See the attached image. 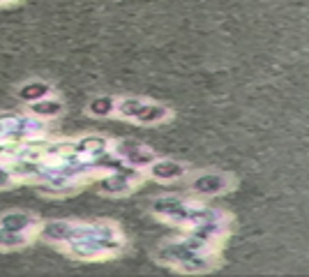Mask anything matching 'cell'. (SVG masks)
Masks as SVG:
<instances>
[{
    "label": "cell",
    "mask_w": 309,
    "mask_h": 277,
    "mask_svg": "<svg viewBox=\"0 0 309 277\" xmlns=\"http://www.w3.org/2000/svg\"><path fill=\"white\" fill-rule=\"evenodd\" d=\"M35 224V219L26 213H9L5 217L0 219V226L5 231H28V226Z\"/></svg>",
    "instance_id": "1"
},
{
    "label": "cell",
    "mask_w": 309,
    "mask_h": 277,
    "mask_svg": "<svg viewBox=\"0 0 309 277\" xmlns=\"http://www.w3.org/2000/svg\"><path fill=\"white\" fill-rule=\"evenodd\" d=\"M42 233L46 238H56V240H65L74 236V226L67 224V222H49V224L42 226Z\"/></svg>",
    "instance_id": "2"
},
{
    "label": "cell",
    "mask_w": 309,
    "mask_h": 277,
    "mask_svg": "<svg viewBox=\"0 0 309 277\" xmlns=\"http://www.w3.org/2000/svg\"><path fill=\"white\" fill-rule=\"evenodd\" d=\"M46 92H49V86L46 83H28V86H23L19 90V97L26 99V102H37L39 97H44Z\"/></svg>",
    "instance_id": "3"
},
{
    "label": "cell",
    "mask_w": 309,
    "mask_h": 277,
    "mask_svg": "<svg viewBox=\"0 0 309 277\" xmlns=\"http://www.w3.org/2000/svg\"><path fill=\"white\" fill-rule=\"evenodd\" d=\"M30 109L37 116H56V113H60L62 104L56 99H37V102H30Z\"/></svg>",
    "instance_id": "4"
},
{
    "label": "cell",
    "mask_w": 309,
    "mask_h": 277,
    "mask_svg": "<svg viewBox=\"0 0 309 277\" xmlns=\"http://www.w3.org/2000/svg\"><path fill=\"white\" fill-rule=\"evenodd\" d=\"M28 243V236H23V231H0V247H19V245H26Z\"/></svg>",
    "instance_id": "5"
},
{
    "label": "cell",
    "mask_w": 309,
    "mask_h": 277,
    "mask_svg": "<svg viewBox=\"0 0 309 277\" xmlns=\"http://www.w3.org/2000/svg\"><path fill=\"white\" fill-rule=\"evenodd\" d=\"M113 111V102H111V99H97V102H92L90 104V113H99V116H102V113H111Z\"/></svg>",
    "instance_id": "6"
},
{
    "label": "cell",
    "mask_w": 309,
    "mask_h": 277,
    "mask_svg": "<svg viewBox=\"0 0 309 277\" xmlns=\"http://www.w3.org/2000/svg\"><path fill=\"white\" fill-rule=\"evenodd\" d=\"M9 183H12V173L7 169H0V187H7Z\"/></svg>",
    "instance_id": "7"
},
{
    "label": "cell",
    "mask_w": 309,
    "mask_h": 277,
    "mask_svg": "<svg viewBox=\"0 0 309 277\" xmlns=\"http://www.w3.org/2000/svg\"><path fill=\"white\" fill-rule=\"evenodd\" d=\"M0 2H5V0H0Z\"/></svg>",
    "instance_id": "8"
}]
</instances>
